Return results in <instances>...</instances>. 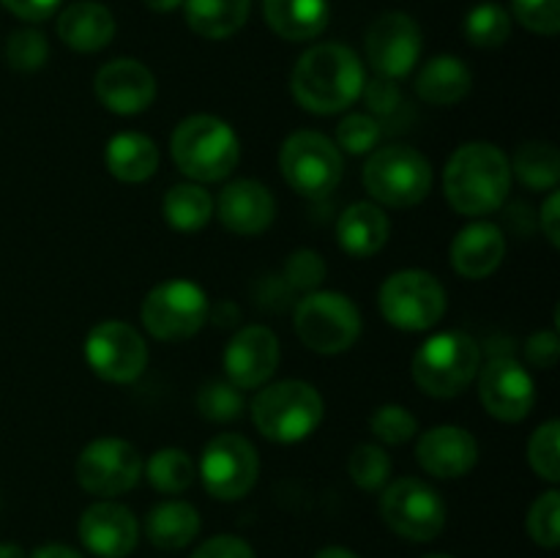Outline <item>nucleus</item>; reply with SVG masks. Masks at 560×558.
<instances>
[{
  "mask_svg": "<svg viewBox=\"0 0 560 558\" xmlns=\"http://www.w3.org/2000/svg\"><path fill=\"white\" fill-rule=\"evenodd\" d=\"M366 85L361 58L348 44L326 42L306 49L293 66L290 91L295 102L315 115L342 113Z\"/></svg>",
  "mask_w": 560,
  "mask_h": 558,
  "instance_id": "nucleus-1",
  "label": "nucleus"
},
{
  "mask_svg": "<svg viewBox=\"0 0 560 558\" xmlns=\"http://www.w3.org/2000/svg\"><path fill=\"white\" fill-rule=\"evenodd\" d=\"M512 189V164L492 142H465L446 162L443 191L454 211L481 217L503 206Z\"/></svg>",
  "mask_w": 560,
  "mask_h": 558,
  "instance_id": "nucleus-2",
  "label": "nucleus"
},
{
  "mask_svg": "<svg viewBox=\"0 0 560 558\" xmlns=\"http://www.w3.org/2000/svg\"><path fill=\"white\" fill-rule=\"evenodd\" d=\"M323 397L306 381L268 383L255 394L252 421L277 443H299L310 438L323 421Z\"/></svg>",
  "mask_w": 560,
  "mask_h": 558,
  "instance_id": "nucleus-3",
  "label": "nucleus"
},
{
  "mask_svg": "<svg viewBox=\"0 0 560 558\" xmlns=\"http://www.w3.org/2000/svg\"><path fill=\"white\" fill-rule=\"evenodd\" d=\"M241 156L238 137L217 115H191L173 131V159L189 178L213 184L228 178Z\"/></svg>",
  "mask_w": 560,
  "mask_h": 558,
  "instance_id": "nucleus-4",
  "label": "nucleus"
},
{
  "mask_svg": "<svg viewBox=\"0 0 560 558\" xmlns=\"http://www.w3.org/2000/svg\"><path fill=\"white\" fill-rule=\"evenodd\" d=\"M481 370L479 345L463 332H443L427 339L413 356V381L424 394L448 399L463 394Z\"/></svg>",
  "mask_w": 560,
  "mask_h": 558,
  "instance_id": "nucleus-5",
  "label": "nucleus"
},
{
  "mask_svg": "<svg viewBox=\"0 0 560 558\" xmlns=\"http://www.w3.org/2000/svg\"><path fill=\"white\" fill-rule=\"evenodd\" d=\"M364 186L383 206H419L432 189V167L410 146L377 148L364 164Z\"/></svg>",
  "mask_w": 560,
  "mask_h": 558,
  "instance_id": "nucleus-6",
  "label": "nucleus"
},
{
  "mask_svg": "<svg viewBox=\"0 0 560 558\" xmlns=\"http://www.w3.org/2000/svg\"><path fill=\"white\" fill-rule=\"evenodd\" d=\"M295 334L315 353H342L361 334L359 306L342 293L312 290L295 306Z\"/></svg>",
  "mask_w": 560,
  "mask_h": 558,
  "instance_id": "nucleus-7",
  "label": "nucleus"
},
{
  "mask_svg": "<svg viewBox=\"0 0 560 558\" xmlns=\"http://www.w3.org/2000/svg\"><path fill=\"white\" fill-rule=\"evenodd\" d=\"M383 317L402 332H427L446 315V290L430 271L408 268L381 284L377 293Z\"/></svg>",
  "mask_w": 560,
  "mask_h": 558,
  "instance_id": "nucleus-8",
  "label": "nucleus"
},
{
  "mask_svg": "<svg viewBox=\"0 0 560 558\" xmlns=\"http://www.w3.org/2000/svg\"><path fill=\"white\" fill-rule=\"evenodd\" d=\"M279 167L290 189L320 200L331 195L342 181V153L320 131H295L284 140L279 153Z\"/></svg>",
  "mask_w": 560,
  "mask_h": 558,
  "instance_id": "nucleus-9",
  "label": "nucleus"
},
{
  "mask_svg": "<svg viewBox=\"0 0 560 558\" xmlns=\"http://www.w3.org/2000/svg\"><path fill=\"white\" fill-rule=\"evenodd\" d=\"M140 317L156 339L180 342L195 337L208 321V299L200 284L189 279H170L145 295Z\"/></svg>",
  "mask_w": 560,
  "mask_h": 558,
  "instance_id": "nucleus-10",
  "label": "nucleus"
},
{
  "mask_svg": "<svg viewBox=\"0 0 560 558\" xmlns=\"http://www.w3.org/2000/svg\"><path fill=\"white\" fill-rule=\"evenodd\" d=\"M381 518L402 539L430 542L446 525V503L427 481L405 476L383 490Z\"/></svg>",
  "mask_w": 560,
  "mask_h": 558,
  "instance_id": "nucleus-11",
  "label": "nucleus"
},
{
  "mask_svg": "<svg viewBox=\"0 0 560 558\" xmlns=\"http://www.w3.org/2000/svg\"><path fill=\"white\" fill-rule=\"evenodd\" d=\"M260 474L257 449L244 435L224 432L202 449L200 476L206 490L219 501H238L255 487Z\"/></svg>",
  "mask_w": 560,
  "mask_h": 558,
  "instance_id": "nucleus-12",
  "label": "nucleus"
},
{
  "mask_svg": "<svg viewBox=\"0 0 560 558\" xmlns=\"http://www.w3.org/2000/svg\"><path fill=\"white\" fill-rule=\"evenodd\" d=\"M142 463L140 452L124 438H98L88 443L77 457V481L91 496L113 498L131 490L140 481Z\"/></svg>",
  "mask_w": 560,
  "mask_h": 558,
  "instance_id": "nucleus-13",
  "label": "nucleus"
},
{
  "mask_svg": "<svg viewBox=\"0 0 560 558\" xmlns=\"http://www.w3.org/2000/svg\"><path fill=\"white\" fill-rule=\"evenodd\" d=\"M85 359L98 377L109 383H131L148 364V345L137 328L124 321H102L85 339Z\"/></svg>",
  "mask_w": 560,
  "mask_h": 558,
  "instance_id": "nucleus-14",
  "label": "nucleus"
},
{
  "mask_svg": "<svg viewBox=\"0 0 560 558\" xmlns=\"http://www.w3.org/2000/svg\"><path fill=\"white\" fill-rule=\"evenodd\" d=\"M421 27L405 11H386L370 25L364 38V53L372 69L383 80H399L410 74L421 58Z\"/></svg>",
  "mask_w": 560,
  "mask_h": 558,
  "instance_id": "nucleus-15",
  "label": "nucleus"
},
{
  "mask_svg": "<svg viewBox=\"0 0 560 558\" xmlns=\"http://www.w3.org/2000/svg\"><path fill=\"white\" fill-rule=\"evenodd\" d=\"M77 534L85 550L98 558H126L140 542V523L124 503L98 501L82 512Z\"/></svg>",
  "mask_w": 560,
  "mask_h": 558,
  "instance_id": "nucleus-16",
  "label": "nucleus"
},
{
  "mask_svg": "<svg viewBox=\"0 0 560 558\" xmlns=\"http://www.w3.org/2000/svg\"><path fill=\"white\" fill-rule=\"evenodd\" d=\"M479 394L487 414L501 421H523L536 403V386L530 372L514 359H492L481 370Z\"/></svg>",
  "mask_w": 560,
  "mask_h": 558,
  "instance_id": "nucleus-17",
  "label": "nucleus"
},
{
  "mask_svg": "<svg viewBox=\"0 0 560 558\" xmlns=\"http://www.w3.org/2000/svg\"><path fill=\"white\" fill-rule=\"evenodd\" d=\"M96 98L115 115H137L156 98V77L135 58H115L96 71Z\"/></svg>",
  "mask_w": 560,
  "mask_h": 558,
  "instance_id": "nucleus-18",
  "label": "nucleus"
},
{
  "mask_svg": "<svg viewBox=\"0 0 560 558\" xmlns=\"http://www.w3.org/2000/svg\"><path fill=\"white\" fill-rule=\"evenodd\" d=\"M279 367V339L266 326H246L224 350V372L238 388H260Z\"/></svg>",
  "mask_w": 560,
  "mask_h": 558,
  "instance_id": "nucleus-19",
  "label": "nucleus"
},
{
  "mask_svg": "<svg viewBox=\"0 0 560 558\" xmlns=\"http://www.w3.org/2000/svg\"><path fill=\"white\" fill-rule=\"evenodd\" d=\"M416 457L435 479H459L479 463V443L465 427L441 425L419 438Z\"/></svg>",
  "mask_w": 560,
  "mask_h": 558,
  "instance_id": "nucleus-20",
  "label": "nucleus"
},
{
  "mask_svg": "<svg viewBox=\"0 0 560 558\" xmlns=\"http://www.w3.org/2000/svg\"><path fill=\"white\" fill-rule=\"evenodd\" d=\"M217 211L224 228L233 230V233L260 235L271 228L273 217H277V202L260 181L241 178L224 186Z\"/></svg>",
  "mask_w": 560,
  "mask_h": 558,
  "instance_id": "nucleus-21",
  "label": "nucleus"
},
{
  "mask_svg": "<svg viewBox=\"0 0 560 558\" xmlns=\"http://www.w3.org/2000/svg\"><path fill=\"white\" fill-rule=\"evenodd\" d=\"M452 266L465 279H485L495 271L506 255V239L492 222H474L459 230L452 241Z\"/></svg>",
  "mask_w": 560,
  "mask_h": 558,
  "instance_id": "nucleus-22",
  "label": "nucleus"
},
{
  "mask_svg": "<svg viewBox=\"0 0 560 558\" xmlns=\"http://www.w3.org/2000/svg\"><path fill=\"white\" fill-rule=\"evenodd\" d=\"M58 36L74 53H98L115 38V16L98 0H77L58 14Z\"/></svg>",
  "mask_w": 560,
  "mask_h": 558,
  "instance_id": "nucleus-23",
  "label": "nucleus"
},
{
  "mask_svg": "<svg viewBox=\"0 0 560 558\" xmlns=\"http://www.w3.org/2000/svg\"><path fill=\"white\" fill-rule=\"evenodd\" d=\"M388 217L375 202H353L337 222V241L350 257H372L388 241Z\"/></svg>",
  "mask_w": 560,
  "mask_h": 558,
  "instance_id": "nucleus-24",
  "label": "nucleus"
},
{
  "mask_svg": "<svg viewBox=\"0 0 560 558\" xmlns=\"http://www.w3.org/2000/svg\"><path fill=\"white\" fill-rule=\"evenodd\" d=\"M262 14L284 42H312L328 25V0H262Z\"/></svg>",
  "mask_w": 560,
  "mask_h": 558,
  "instance_id": "nucleus-25",
  "label": "nucleus"
},
{
  "mask_svg": "<svg viewBox=\"0 0 560 558\" xmlns=\"http://www.w3.org/2000/svg\"><path fill=\"white\" fill-rule=\"evenodd\" d=\"M474 88V74H470L468 63L457 55H438L424 69L419 71L416 80V93L424 102L438 104V107H448V104L463 102Z\"/></svg>",
  "mask_w": 560,
  "mask_h": 558,
  "instance_id": "nucleus-26",
  "label": "nucleus"
},
{
  "mask_svg": "<svg viewBox=\"0 0 560 558\" xmlns=\"http://www.w3.org/2000/svg\"><path fill=\"white\" fill-rule=\"evenodd\" d=\"M107 170L124 184H142L151 178L159 167L156 142L140 131H120L107 142L104 151Z\"/></svg>",
  "mask_w": 560,
  "mask_h": 558,
  "instance_id": "nucleus-27",
  "label": "nucleus"
},
{
  "mask_svg": "<svg viewBox=\"0 0 560 558\" xmlns=\"http://www.w3.org/2000/svg\"><path fill=\"white\" fill-rule=\"evenodd\" d=\"M145 534L159 550H180L200 534V512L186 501H162L148 512Z\"/></svg>",
  "mask_w": 560,
  "mask_h": 558,
  "instance_id": "nucleus-28",
  "label": "nucleus"
},
{
  "mask_svg": "<svg viewBox=\"0 0 560 558\" xmlns=\"http://www.w3.org/2000/svg\"><path fill=\"white\" fill-rule=\"evenodd\" d=\"M252 0H184L186 25L202 38H228L246 25Z\"/></svg>",
  "mask_w": 560,
  "mask_h": 558,
  "instance_id": "nucleus-29",
  "label": "nucleus"
},
{
  "mask_svg": "<svg viewBox=\"0 0 560 558\" xmlns=\"http://www.w3.org/2000/svg\"><path fill=\"white\" fill-rule=\"evenodd\" d=\"M162 213L170 228L180 233H197L211 222L213 197L197 184H178L164 195Z\"/></svg>",
  "mask_w": 560,
  "mask_h": 558,
  "instance_id": "nucleus-30",
  "label": "nucleus"
},
{
  "mask_svg": "<svg viewBox=\"0 0 560 558\" xmlns=\"http://www.w3.org/2000/svg\"><path fill=\"white\" fill-rule=\"evenodd\" d=\"M512 164V175H517L530 189L552 191L560 181V156L552 142H525Z\"/></svg>",
  "mask_w": 560,
  "mask_h": 558,
  "instance_id": "nucleus-31",
  "label": "nucleus"
},
{
  "mask_svg": "<svg viewBox=\"0 0 560 558\" xmlns=\"http://www.w3.org/2000/svg\"><path fill=\"white\" fill-rule=\"evenodd\" d=\"M512 36V14L503 9L501 3H485L474 5L465 16V38L479 49H495L503 47Z\"/></svg>",
  "mask_w": 560,
  "mask_h": 558,
  "instance_id": "nucleus-32",
  "label": "nucleus"
},
{
  "mask_svg": "<svg viewBox=\"0 0 560 558\" xmlns=\"http://www.w3.org/2000/svg\"><path fill=\"white\" fill-rule=\"evenodd\" d=\"M145 470L148 481L159 492H170V496L189 490L191 481H195V463L184 449H159L156 454H151Z\"/></svg>",
  "mask_w": 560,
  "mask_h": 558,
  "instance_id": "nucleus-33",
  "label": "nucleus"
},
{
  "mask_svg": "<svg viewBox=\"0 0 560 558\" xmlns=\"http://www.w3.org/2000/svg\"><path fill=\"white\" fill-rule=\"evenodd\" d=\"M350 479L361 487V490H383L392 476V460L375 443H361V446L353 449L348 460Z\"/></svg>",
  "mask_w": 560,
  "mask_h": 558,
  "instance_id": "nucleus-34",
  "label": "nucleus"
},
{
  "mask_svg": "<svg viewBox=\"0 0 560 558\" xmlns=\"http://www.w3.org/2000/svg\"><path fill=\"white\" fill-rule=\"evenodd\" d=\"M197 410L208 421H235L244 414L241 388L230 381H211L197 392Z\"/></svg>",
  "mask_w": 560,
  "mask_h": 558,
  "instance_id": "nucleus-35",
  "label": "nucleus"
},
{
  "mask_svg": "<svg viewBox=\"0 0 560 558\" xmlns=\"http://www.w3.org/2000/svg\"><path fill=\"white\" fill-rule=\"evenodd\" d=\"M49 58V42L42 31L36 27H22L14 31L5 42V60L14 71H38Z\"/></svg>",
  "mask_w": 560,
  "mask_h": 558,
  "instance_id": "nucleus-36",
  "label": "nucleus"
},
{
  "mask_svg": "<svg viewBox=\"0 0 560 558\" xmlns=\"http://www.w3.org/2000/svg\"><path fill=\"white\" fill-rule=\"evenodd\" d=\"M528 460L530 468L547 479L550 485L560 481V425L556 419L545 421L539 430L534 432L528 443Z\"/></svg>",
  "mask_w": 560,
  "mask_h": 558,
  "instance_id": "nucleus-37",
  "label": "nucleus"
},
{
  "mask_svg": "<svg viewBox=\"0 0 560 558\" xmlns=\"http://www.w3.org/2000/svg\"><path fill=\"white\" fill-rule=\"evenodd\" d=\"M528 534L539 547L556 550L560 542V492L547 490L528 512Z\"/></svg>",
  "mask_w": 560,
  "mask_h": 558,
  "instance_id": "nucleus-38",
  "label": "nucleus"
},
{
  "mask_svg": "<svg viewBox=\"0 0 560 558\" xmlns=\"http://www.w3.org/2000/svg\"><path fill=\"white\" fill-rule=\"evenodd\" d=\"M370 427L377 441L388 443V446H402V443H408L419 432V421L402 405H381L372 414Z\"/></svg>",
  "mask_w": 560,
  "mask_h": 558,
  "instance_id": "nucleus-39",
  "label": "nucleus"
},
{
  "mask_svg": "<svg viewBox=\"0 0 560 558\" xmlns=\"http://www.w3.org/2000/svg\"><path fill=\"white\" fill-rule=\"evenodd\" d=\"M381 124H377L372 115H345L337 126V142H334V146L353 153V156H361V153L375 151V146L381 142Z\"/></svg>",
  "mask_w": 560,
  "mask_h": 558,
  "instance_id": "nucleus-40",
  "label": "nucleus"
},
{
  "mask_svg": "<svg viewBox=\"0 0 560 558\" xmlns=\"http://www.w3.org/2000/svg\"><path fill=\"white\" fill-rule=\"evenodd\" d=\"M512 16L530 33L556 36L560 31V0H512Z\"/></svg>",
  "mask_w": 560,
  "mask_h": 558,
  "instance_id": "nucleus-41",
  "label": "nucleus"
},
{
  "mask_svg": "<svg viewBox=\"0 0 560 558\" xmlns=\"http://www.w3.org/2000/svg\"><path fill=\"white\" fill-rule=\"evenodd\" d=\"M284 279L290 282V288L310 290L312 293L326 279V263H323V257L317 252L299 249L284 263Z\"/></svg>",
  "mask_w": 560,
  "mask_h": 558,
  "instance_id": "nucleus-42",
  "label": "nucleus"
},
{
  "mask_svg": "<svg viewBox=\"0 0 560 558\" xmlns=\"http://www.w3.org/2000/svg\"><path fill=\"white\" fill-rule=\"evenodd\" d=\"M191 558H257V556L255 550H252L249 542L241 539V536L219 534V536H211L208 542H202V545L191 553Z\"/></svg>",
  "mask_w": 560,
  "mask_h": 558,
  "instance_id": "nucleus-43",
  "label": "nucleus"
},
{
  "mask_svg": "<svg viewBox=\"0 0 560 558\" xmlns=\"http://www.w3.org/2000/svg\"><path fill=\"white\" fill-rule=\"evenodd\" d=\"M525 356L534 367L539 370H552L558 364V356H560V339L556 332H536L534 337L528 339L525 345Z\"/></svg>",
  "mask_w": 560,
  "mask_h": 558,
  "instance_id": "nucleus-44",
  "label": "nucleus"
},
{
  "mask_svg": "<svg viewBox=\"0 0 560 558\" xmlns=\"http://www.w3.org/2000/svg\"><path fill=\"white\" fill-rule=\"evenodd\" d=\"M5 11L25 22H44L58 11L60 0H0Z\"/></svg>",
  "mask_w": 560,
  "mask_h": 558,
  "instance_id": "nucleus-45",
  "label": "nucleus"
},
{
  "mask_svg": "<svg viewBox=\"0 0 560 558\" xmlns=\"http://www.w3.org/2000/svg\"><path fill=\"white\" fill-rule=\"evenodd\" d=\"M361 93H366V102H370V107L375 109V113H392L399 104L397 85H394L392 80H383V77H377L370 85H364Z\"/></svg>",
  "mask_w": 560,
  "mask_h": 558,
  "instance_id": "nucleus-46",
  "label": "nucleus"
},
{
  "mask_svg": "<svg viewBox=\"0 0 560 558\" xmlns=\"http://www.w3.org/2000/svg\"><path fill=\"white\" fill-rule=\"evenodd\" d=\"M558 217H560V195L552 189L550 197L545 200V206H541V230H545V235L550 239L552 246H560Z\"/></svg>",
  "mask_w": 560,
  "mask_h": 558,
  "instance_id": "nucleus-47",
  "label": "nucleus"
},
{
  "mask_svg": "<svg viewBox=\"0 0 560 558\" xmlns=\"http://www.w3.org/2000/svg\"><path fill=\"white\" fill-rule=\"evenodd\" d=\"M31 558H82V553L69 545H60V542H47V545L36 547Z\"/></svg>",
  "mask_w": 560,
  "mask_h": 558,
  "instance_id": "nucleus-48",
  "label": "nucleus"
},
{
  "mask_svg": "<svg viewBox=\"0 0 560 558\" xmlns=\"http://www.w3.org/2000/svg\"><path fill=\"white\" fill-rule=\"evenodd\" d=\"M142 3H145L151 11H156V14H170V11L184 5V0H142Z\"/></svg>",
  "mask_w": 560,
  "mask_h": 558,
  "instance_id": "nucleus-49",
  "label": "nucleus"
},
{
  "mask_svg": "<svg viewBox=\"0 0 560 558\" xmlns=\"http://www.w3.org/2000/svg\"><path fill=\"white\" fill-rule=\"evenodd\" d=\"M315 558H359V556H355L353 550H348V547L334 545V547H323Z\"/></svg>",
  "mask_w": 560,
  "mask_h": 558,
  "instance_id": "nucleus-50",
  "label": "nucleus"
},
{
  "mask_svg": "<svg viewBox=\"0 0 560 558\" xmlns=\"http://www.w3.org/2000/svg\"><path fill=\"white\" fill-rule=\"evenodd\" d=\"M0 558H25V550L14 542H0Z\"/></svg>",
  "mask_w": 560,
  "mask_h": 558,
  "instance_id": "nucleus-51",
  "label": "nucleus"
},
{
  "mask_svg": "<svg viewBox=\"0 0 560 558\" xmlns=\"http://www.w3.org/2000/svg\"><path fill=\"white\" fill-rule=\"evenodd\" d=\"M424 558H452V556H443V553H432V556H424Z\"/></svg>",
  "mask_w": 560,
  "mask_h": 558,
  "instance_id": "nucleus-52",
  "label": "nucleus"
}]
</instances>
